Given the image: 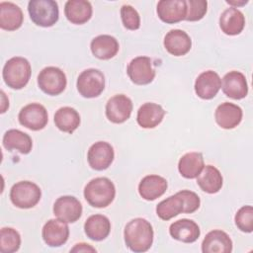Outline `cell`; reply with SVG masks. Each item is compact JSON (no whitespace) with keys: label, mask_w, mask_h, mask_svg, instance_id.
<instances>
[{"label":"cell","mask_w":253,"mask_h":253,"mask_svg":"<svg viewBox=\"0 0 253 253\" xmlns=\"http://www.w3.org/2000/svg\"><path fill=\"white\" fill-rule=\"evenodd\" d=\"M153 228L148 220L136 217L126 223L124 229L126 245L133 252H145L153 243Z\"/></svg>","instance_id":"6da1fadb"},{"label":"cell","mask_w":253,"mask_h":253,"mask_svg":"<svg viewBox=\"0 0 253 253\" xmlns=\"http://www.w3.org/2000/svg\"><path fill=\"white\" fill-rule=\"evenodd\" d=\"M115 196V185L106 177L94 178L88 182L84 188V198L87 203L94 208H107L112 204Z\"/></svg>","instance_id":"7a4b0ae2"},{"label":"cell","mask_w":253,"mask_h":253,"mask_svg":"<svg viewBox=\"0 0 253 253\" xmlns=\"http://www.w3.org/2000/svg\"><path fill=\"white\" fill-rule=\"evenodd\" d=\"M31 74L32 68L30 62L21 56H15L7 60L2 71L5 84L15 90L24 88L28 84Z\"/></svg>","instance_id":"3957f363"},{"label":"cell","mask_w":253,"mask_h":253,"mask_svg":"<svg viewBox=\"0 0 253 253\" xmlns=\"http://www.w3.org/2000/svg\"><path fill=\"white\" fill-rule=\"evenodd\" d=\"M28 12L34 24L40 27H52L59 17L58 5L53 0H31Z\"/></svg>","instance_id":"277c9868"},{"label":"cell","mask_w":253,"mask_h":253,"mask_svg":"<svg viewBox=\"0 0 253 253\" xmlns=\"http://www.w3.org/2000/svg\"><path fill=\"white\" fill-rule=\"evenodd\" d=\"M42 198L40 187L31 181H20L10 190V200L19 209L34 208Z\"/></svg>","instance_id":"5b68a950"},{"label":"cell","mask_w":253,"mask_h":253,"mask_svg":"<svg viewBox=\"0 0 253 253\" xmlns=\"http://www.w3.org/2000/svg\"><path fill=\"white\" fill-rule=\"evenodd\" d=\"M79 94L84 98H96L105 89V76L96 68H88L82 71L76 82Z\"/></svg>","instance_id":"8992f818"},{"label":"cell","mask_w":253,"mask_h":253,"mask_svg":"<svg viewBox=\"0 0 253 253\" xmlns=\"http://www.w3.org/2000/svg\"><path fill=\"white\" fill-rule=\"evenodd\" d=\"M67 84L65 73L58 67L47 66L42 69L38 75L40 89L50 96L61 94Z\"/></svg>","instance_id":"52a82bcc"},{"label":"cell","mask_w":253,"mask_h":253,"mask_svg":"<svg viewBox=\"0 0 253 253\" xmlns=\"http://www.w3.org/2000/svg\"><path fill=\"white\" fill-rule=\"evenodd\" d=\"M18 120L23 126L31 130H41L47 125L48 115L44 106L40 103H31L21 109Z\"/></svg>","instance_id":"ba28073f"},{"label":"cell","mask_w":253,"mask_h":253,"mask_svg":"<svg viewBox=\"0 0 253 253\" xmlns=\"http://www.w3.org/2000/svg\"><path fill=\"white\" fill-rule=\"evenodd\" d=\"M130 81L136 85H147L155 77L152 60L148 56H137L131 59L126 68Z\"/></svg>","instance_id":"9c48e42d"},{"label":"cell","mask_w":253,"mask_h":253,"mask_svg":"<svg viewBox=\"0 0 253 253\" xmlns=\"http://www.w3.org/2000/svg\"><path fill=\"white\" fill-rule=\"evenodd\" d=\"M115 152L113 146L106 141H97L92 144L87 153V160L90 167L97 171L109 168L114 161Z\"/></svg>","instance_id":"30bf717a"},{"label":"cell","mask_w":253,"mask_h":253,"mask_svg":"<svg viewBox=\"0 0 253 253\" xmlns=\"http://www.w3.org/2000/svg\"><path fill=\"white\" fill-rule=\"evenodd\" d=\"M132 112L131 100L124 95L118 94L110 98L106 104V116L114 124H123L129 119Z\"/></svg>","instance_id":"8fae6325"},{"label":"cell","mask_w":253,"mask_h":253,"mask_svg":"<svg viewBox=\"0 0 253 253\" xmlns=\"http://www.w3.org/2000/svg\"><path fill=\"white\" fill-rule=\"evenodd\" d=\"M42 236L45 244L49 247H59L65 244L69 237L67 222L59 218L47 220L42 229Z\"/></svg>","instance_id":"7c38bea8"},{"label":"cell","mask_w":253,"mask_h":253,"mask_svg":"<svg viewBox=\"0 0 253 253\" xmlns=\"http://www.w3.org/2000/svg\"><path fill=\"white\" fill-rule=\"evenodd\" d=\"M82 205L73 196H62L59 197L53 205V214L65 221V222H75L82 215Z\"/></svg>","instance_id":"4fadbf2b"},{"label":"cell","mask_w":253,"mask_h":253,"mask_svg":"<svg viewBox=\"0 0 253 253\" xmlns=\"http://www.w3.org/2000/svg\"><path fill=\"white\" fill-rule=\"evenodd\" d=\"M159 19L166 24H176L185 20L187 5L185 0H161L156 8Z\"/></svg>","instance_id":"5bb4252c"},{"label":"cell","mask_w":253,"mask_h":253,"mask_svg":"<svg viewBox=\"0 0 253 253\" xmlns=\"http://www.w3.org/2000/svg\"><path fill=\"white\" fill-rule=\"evenodd\" d=\"M194 88L198 97L211 100L215 97L221 88V79L215 71L207 70L197 77Z\"/></svg>","instance_id":"9a60e30c"},{"label":"cell","mask_w":253,"mask_h":253,"mask_svg":"<svg viewBox=\"0 0 253 253\" xmlns=\"http://www.w3.org/2000/svg\"><path fill=\"white\" fill-rule=\"evenodd\" d=\"M221 89L231 99L240 100L245 98L248 93V84L245 75L240 71H229L222 78Z\"/></svg>","instance_id":"2e32d148"},{"label":"cell","mask_w":253,"mask_h":253,"mask_svg":"<svg viewBox=\"0 0 253 253\" xmlns=\"http://www.w3.org/2000/svg\"><path fill=\"white\" fill-rule=\"evenodd\" d=\"M242 109L229 102L221 103L217 106L214 112V119L216 124L224 129H231L236 127L242 120Z\"/></svg>","instance_id":"e0dca14e"},{"label":"cell","mask_w":253,"mask_h":253,"mask_svg":"<svg viewBox=\"0 0 253 253\" xmlns=\"http://www.w3.org/2000/svg\"><path fill=\"white\" fill-rule=\"evenodd\" d=\"M164 47L174 56H182L187 54L192 47L190 36L179 29L169 31L164 37Z\"/></svg>","instance_id":"ac0fdd59"},{"label":"cell","mask_w":253,"mask_h":253,"mask_svg":"<svg viewBox=\"0 0 253 253\" xmlns=\"http://www.w3.org/2000/svg\"><path fill=\"white\" fill-rule=\"evenodd\" d=\"M204 253H230L232 251V241L229 235L219 229L210 231L202 242Z\"/></svg>","instance_id":"d6986e66"},{"label":"cell","mask_w":253,"mask_h":253,"mask_svg":"<svg viewBox=\"0 0 253 253\" xmlns=\"http://www.w3.org/2000/svg\"><path fill=\"white\" fill-rule=\"evenodd\" d=\"M167 180L159 175H147L138 184V193L146 201H154L167 190Z\"/></svg>","instance_id":"ffe728a7"},{"label":"cell","mask_w":253,"mask_h":253,"mask_svg":"<svg viewBox=\"0 0 253 253\" xmlns=\"http://www.w3.org/2000/svg\"><path fill=\"white\" fill-rule=\"evenodd\" d=\"M170 235L184 243H193L195 242L201 234L199 225L192 219L182 218L171 223L169 227Z\"/></svg>","instance_id":"44dd1931"},{"label":"cell","mask_w":253,"mask_h":253,"mask_svg":"<svg viewBox=\"0 0 253 253\" xmlns=\"http://www.w3.org/2000/svg\"><path fill=\"white\" fill-rule=\"evenodd\" d=\"M90 48L95 57L102 60H108L118 53L120 45L115 37L110 35H100L91 41Z\"/></svg>","instance_id":"7402d4cb"},{"label":"cell","mask_w":253,"mask_h":253,"mask_svg":"<svg viewBox=\"0 0 253 253\" xmlns=\"http://www.w3.org/2000/svg\"><path fill=\"white\" fill-rule=\"evenodd\" d=\"M219 27L225 35H239L245 27V17L237 8L229 7L221 13L219 17Z\"/></svg>","instance_id":"603a6c76"},{"label":"cell","mask_w":253,"mask_h":253,"mask_svg":"<svg viewBox=\"0 0 253 253\" xmlns=\"http://www.w3.org/2000/svg\"><path fill=\"white\" fill-rule=\"evenodd\" d=\"M92 6L86 0H68L64 6L66 19L75 25L87 23L92 17Z\"/></svg>","instance_id":"cb8c5ba5"},{"label":"cell","mask_w":253,"mask_h":253,"mask_svg":"<svg viewBox=\"0 0 253 253\" xmlns=\"http://www.w3.org/2000/svg\"><path fill=\"white\" fill-rule=\"evenodd\" d=\"M24 15L21 8L12 3L3 1L0 3V28L5 31H16L21 28Z\"/></svg>","instance_id":"d4e9b609"},{"label":"cell","mask_w":253,"mask_h":253,"mask_svg":"<svg viewBox=\"0 0 253 253\" xmlns=\"http://www.w3.org/2000/svg\"><path fill=\"white\" fill-rule=\"evenodd\" d=\"M164 109L156 103H144L137 111L136 122L143 128H154L163 120Z\"/></svg>","instance_id":"484cf974"},{"label":"cell","mask_w":253,"mask_h":253,"mask_svg":"<svg viewBox=\"0 0 253 253\" xmlns=\"http://www.w3.org/2000/svg\"><path fill=\"white\" fill-rule=\"evenodd\" d=\"M84 231L87 237L94 241L104 240L111 231V221L103 214H93L84 223Z\"/></svg>","instance_id":"4316f807"},{"label":"cell","mask_w":253,"mask_h":253,"mask_svg":"<svg viewBox=\"0 0 253 253\" xmlns=\"http://www.w3.org/2000/svg\"><path fill=\"white\" fill-rule=\"evenodd\" d=\"M197 184L202 191L208 194H215L221 189L223 178L216 167L206 165L197 177Z\"/></svg>","instance_id":"83f0119b"},{"label":"cell","mask_w":253,"mask_h":253,"mask_svg":"<svg viewBox=\"0 0 253 253\" xmlns=\"http://www.w3.org/2000/svg\"><path fill=\"white\" fill-rule=\"evenodd\" d=\"M3 146L9 150H18L22 154H28L33 147V140L31 136L19 129H9L3 135Z\"/></svg>","instance_id":"f1b7e54d"},{"label":"cell","mask_w":253,"mask_h":253,"mask_svg":"<svg viewBox=\"0 0 253 253\" xmlns=\"http://www.w3.org/2000/svg\"><path fill=\"white\" fill-rule=\"evenodd\" d=\"M204 166V157L201 152H188L178 162V170L186 179L197 178Z\"/></svg>","instance_id":"f546056e"},{"label":"cell","mask_w":253,"mask_h":253,"mask_svg":"<svg viewBox=\"0 0 253 253\" xmlns=\"http://www.w3.org/2000/svg\"><path fill=\"white\" fill-rule=\"evenodd\" d=\"M79 113L71 107H61L54 114L55 126L67 133H72L80 125Z\"/></svg>","instance_id":"4dcf8cb0"},{"label":"cell","mask_w":253,"mask_h":253,"mask_svg":"<svg viewBox=\"0 0 253 253\" xmlns=\"http://www.w3.org/2000/svg\"><path fill=\"white\" fill-rule=\"evenodd\" d=\"M184 212V201L179 193L161 201L156 207V214L162 220H169Z\"/></svg>","instance_id":"1f68e13d"},{"label":"cell","mask_w":253,"mask_h":253,"mask_svg":"<svg viewBox=\"0 0 253 253\" xmlns=\"http://www.w3.org/2000/svg\"><path fill=\"white\" fill-rule=\"evenodd\" d=\"M21 236L12 227H3L0 231V251L2 253H14L19 250Z\"/></svg>","instance_id":"d6a6232c"},{"label":"cell","mask_w":253,"mask_h":253,"mask_svg":"<svg viewBox=\"0 0 253 253\" xmlns=\"http://www.w3.org/2000/svg\"><path fill=\"white\" fill-rule=\"evenodd\" d=\"M235 225L243 232L250 233L253 230V208L243 206L240 208L234 217Z\"/></svg>","instance_id":"836d02e7"},{"label":"cell","mask_w":253,"mask_h":253,"mask_svg":"<svg viewBox=\"0 0 253 253\" xmlns=\"http://www.w3.org/2000/svg\"><path fill=\"white\" fill-rule=\"evenodd\" d=\"M187 13L185 20L196 22L202 20L208 11V2L206 0H187Z\"/></svg>","instance_id":"e575fe53"},{"label":"cell","mask_w":253,"mask_h":253,"mask_svg":"<svg viewBox=\"0 0 253 253\" xmlns=\"http://www.w3.org/2000/svg\"><path fill=\"white\" fill-rule=\"evenodd\" d=\"M121 18L126 29L130 31L138 30L140 27V17L137 11L130 5H123L121 8Z\"/></svg>","instance_id":"d590c367"},{"label":"cell","mask_w":253,"mask_h":253,"mask_svg":"<svg viewBox=\"0 0 253 253\" xmlns=\"http://www.w3.org/2000/svg\"><path fill=\"white\" fill-rule=\"evenodd\" d=\"M178 193L184 201V213H193L200 208L201 200L195 192L190 190H182Z\"/></svg>","instance_id":"8d00e7d4"},{"label":"cell","mask_w":253,"mask_h":253,"mask_svg":"<svg viewBox=\"0 0 253 253\" xmlns=\"http://www.w3.org/2000/svg\"><path fill=\"white\" fill-rule=\"evenodd\" d=\"M70 252H96V249L87 243H77L70 249Z\"/></svg>","instance_id":"74e56055"},{"label":"cell","mask_w":253,"mask_h":253,"mask_svg":"<svg viewBox=\"0 0 253 253\" xmlns=\"http://www.w3.org/2000/svg\"><path fill=\"white\" fill-rule=\"evenodd\" d=\"M226 3L229 4V5H234V6H232V7L235 8L236 5H237V6H242V5L247 4L248 1H241V2H238V1H227V0H226Z\"/></svg>","instance_id":"f35d334b"}]
</instances>
